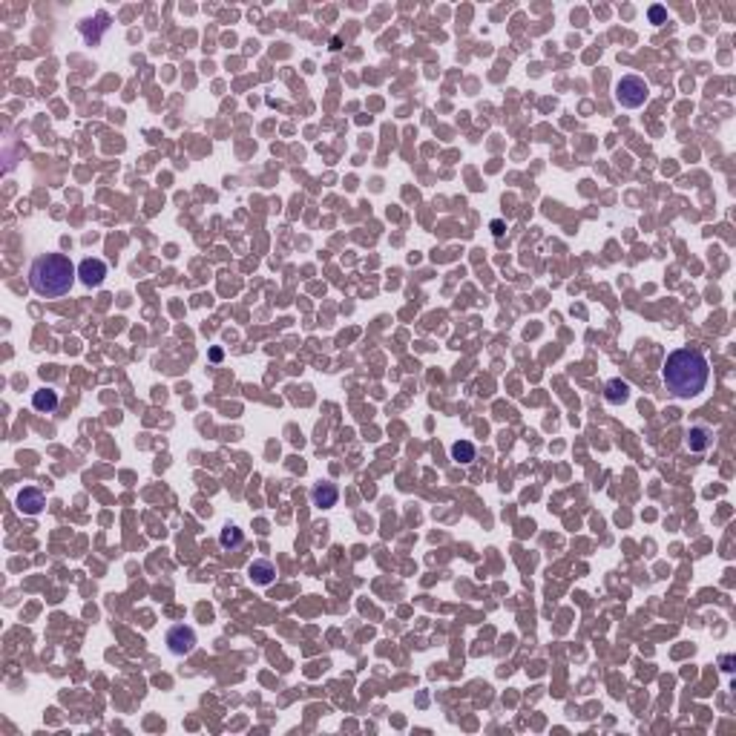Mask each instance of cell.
<instances>
[{
    "label": "cell",
    "instance_id": "cell-3",
    "mask_svg": "<svg viewBox=\"0 0 736 736\" xmlns=\"http://www.w3.org/2000/svg\"><path fill=\"white\" fill-rule=\"evenodd\" d=\"M650 98V84L641 75H621L616 81V101L624 110H638Z\"/></svg>",
    "mask_w": 736,
    "mask_h": 736
},
{
    "label": "cell",
    "instance_id": "cell-1",
    "mask_svg": "<svg viewBox=\"0 0 736 736\" xmlns=\"http://www.w3.org/2000/svg\"><path fill=\"white\" fill-rule=\"evenodd\" d=\"M661 377L673 397L690 400L699 397L710 380V365L708 357L696 348H676L668 354L665 365H661Z\"/></svg>",
    "mask_w": 736,
    "mask_h": 736
},
{
    "label": "cell",
    "instance_id": "cell-18",
    "mask_svg": "<svg viewBox=\"0 0 736 736\" xmlns=\"http://www.w3.org/2000/svg\"><path fill=\"white\" fill-rule=\"evenodd\" d=\"M222 357H225V354H222V348H210V359H213V362H219Z\"/></svg>",
    "mask_w": 736,
    "mask_h": 736
},
{
    "label": "cell",
    "instance_id": "cell-16",
    "mask_svg": "<svg viewBox=\"0 0 736 736\" xmlns=\"http://www.w3.org/2000/svg\"><path fill=\"white\" fill-rule=\"evenodd\" d=\"M719 665H722V671H725V673H730V671H733V656H722V658H719Z\"/></svg>",
    "mask_w": 736,
    "mask_h": 736
},
{
    "label": "cell",
    "instance_id": "cell-10",
    "mask_svg": "<svg viewBox=\"0 0 736 736\" xmlns=\"http://www.w3.org/2000/svg\"><path fill=\"white\" fill-rule=\"evenodd\" d=\"M248 578H251L253 584H259V587L273 584V578H276V567H273V561H268V558H256V561L248 567Z\"/></svg>",
    "mask_w": 736,
    "mask_h": 736
},
{
    "label": "cell",
    "instance_id": "cell-2",
    "mask_svg": "<svg viewBox=\"0 0 736 736\" xmlns=\"http://www.w3.org/2000/svg\"><path fill=\"white\" fill-rule=\"evenodd\" d=\"M75 276H78V268L63 253H43L29 265V288L46 300L69 293L72 285H75Z\"/></svg>",
    "mask_w": 736,
    "mask_h": 736
},
{
    "label": "cell",
    "instance_id": "cell-15",
    "mask_svg": "<svg viewBox=\"0 0 736 736\" xmlns=\"http://www.w3.org/2000/svg\"><path fill=\"white\" fill-rule=\"evenodd\" d=\"M650 21H653V23H665V21H668V12L661 9V6H650Z\"/></svg>",
    "mask_w": 736,
    "mask_h": 736
},
{
    "label": "cell",
    "instance_id": "cell-17",
    "mask_svg": "<svg viewBox=\"0 0 736 736\" xmlns=\"http://www.w3.org/2000/svg\"><path fill=\"white\" fill-rule=\"evenodd\" d=\"M489 228H492V233H495L498 239L503 236V222H500V219H492V225H489Z\"/></svg>",
    "mask_w": 736,
    "mask_h": 736
},
{
    "label": "cell",
    "instance_id": "cell-5",
    "mask_svg": "<svg viewBox=\"0 0 736 736\" xmlns=\"http://www.w3.org/2000/svg\"><path fill=\"white\" fill-rule=\"evenodd\" d=\"M78 279L87 285V288H101L104 279H107V262L104 259H84L78 265Z\"/></svg>",
    "mask_w": 736,
    "mask_h": 736
},
{
    "label": "cell",
    "instance_id": "cell-4",
    "mask_svg": "<svg viewBox=\"0 0 736 736\" xmlns=\"http://www.w3.org/2000/svg\"><path fill=\"white\" fill-rule=\"evenodd\" d=\"M167 647L173 656H190L196 650V630L187 624H173L167 630Z\"/></svg>",
    "mask_w": 736,
    "mask_h": 736
},
{
    "label": "cell",
    "instance_id": "cell-6",
    "mask_svg": "<svg viewBox=\"0 0 736 736\" xmlns=\"http://www.w3.org/2000/svg\"><path fill=\"white\" fill-rule=\"evenodd\" d=\"M18 509L23 512V515H41L43 512V506H46V495L38 489V486H23L21 492H18Z\"/></svg>",
    "mask_w": 736,
    "mask_h": 736
},
{
    "label": "cell",
    "instance_id": "cell-11",
    "mask_svg": "<svg viewBox=\"0 0 736 736\" xmlns=\"http://www.w3.org/2000/svg\"><path fill=\"white\" fill-rule=\"evenodd\" d=\"M604 397L610 406H624L630 400V383H624L621 377H613L604 383Z\"/></svg>",
    "mask_w": 736,
    "mask_h": 736
},
{
    "label": "cell",
    "instance_id": "cell-8",
    "mask_svg": "<svg viewBox=\"0 0 736 736\" xmlns=\"http://www.w3.org/2000/svg\"><path fill=\"white\" fill-rule=\"evenodd\" d=\"M685 446L690 452H708L713 446V431L708 426H690L685 434Z\"/></svg>",
    "mask_w": 736,
    "mask_h": 736
},
{
    "label": "cell",
    "instance_id": "cell-14",
    "mask_svg": "<svg viewBox=\"0 0 736 736\" xmlns=\"http://www.w3.org/2000/svg\"><path fill=\"white\" fill-rule=\"evenodd\" d=\"M475 455H478V449H475L472 440H458V443L452 446V461H458V463H472Z\"/></svg>",
    "mask_w": 736,
    "mask_h": 736
},
{
    "label": "cell",
    "instance_id": "cell-7",
    "mask_svg": "<svg viewBox=\"0 0 736 736\" xmlns=\"http://www.w3.org/2000/svg\"><path fill=\"white\" fill-rule=\"evenodd\" d=\"M311 500H314V506H320V509H331V506H337V500H340V489H337V483H331V480H320V483H314V489H311Z\"/></svg>",
    "mask_w": 736,
    "mask_h": 736
},
{
    "label": "cell",
    "instance_id": "cell-13",
    "mask_svg": "<svg viewBox=\"0 0 736 736\" xmlns=\"http://www.w3.org/2000/svg\"><path fill=\"white\" fill-rule=\"evenodd\" d=\"M32 406H35V411H43V414L55 411V409H58V391L49 389V386L38 389V391L32 394Z\"/></svg>",
    "mask_w": 736,
    "mask_h": 736
},
{
    "label": "cell",
    "instance_id": "cell-12",
    "mask_svg": "<svg viewBox=\"0 0 736 736\" xmlns=\"http://www.w3.org/2000/svg\"><path fill=\"white\" fill-rule=\"evenodd\" d=\"M242 544H245V532L236 524H225L222 532H219V547H222L225 552H236Z\"/></svg>",
    "mask_w": 736,
    "mask_h": 736
},
{
    "label": "cell",
    "instance_id": "cell-9",
    "mask_svg": "<svg viewBox=\"0 0 736 736\" xmlns=\"http://www.w3.org/2000/svg\"><path fill=\"white\" fill-rule=\"evenodd\" d=\"M107 29H110V15H107V12H98L95 21L90 18V21L81 23V35H84V41H87L90 46H95V43L104 38Z\"/></svg>",
    "mask_w": 736,
    "mask_h": 736
}]
</instances>
